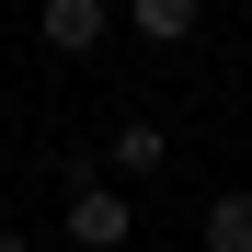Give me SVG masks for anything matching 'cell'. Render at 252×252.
<instances>
[{
  "instance_id": "3",
  "label": "cell",
  "mask_w": 252,
  "mask_h": 252,
  "mask_svg": "<svg viewBox=\"0 0 252 252\" xmlns=\"http://www.w3.org/2000/svg\"><path fill=\"white\" fill-rule=\"evenodd\" d=\"M34 34H46L58 58H92L103 34H115V0H46V12H34Z\"/></svg>"
},
{
  "instance_id": "6",
  "label": "cell",
  "mask_w": 252,
  "mask_h": 252,
  "mask_svg": "<svg viewBox=\"0 0 252 252\" xmlns=\"http://www.w3.org/2000/svg\"><path fill=\"white\" fill-rule=\"evenodd\" d=\"M0 252H34V241H23V229H12V218H0Z\"/></svg>"
},
{
  "instance_id": "2",
  "label": "cell",
  "mask_w": 252,
  "mask_h": 252,
  "mask_svg": "<svg viewBox=\"0 0 252 252\" xmlns=\"http://www.w3.org/2000/svg\"><path fill=\"white\" fill-rule=\"evenodd\" d=\"M160 160H172V126H160V115H115L103 126V172L115 184H149Z\"/></svg>"
},
{
  "instance_id": "4",
  "label": "cell",
  "mask_w": 252,
  "mask_h": 252,
  "mask_svg": "<svg viewBox=\"0 0 252 252\" xmlns=\"http://www.w3.org/2000/svg\"><path fill=\"white\" fill-rule=\"evenodd\" d=\"M206 0H115V34H149V46H195Z\"/></svg>"
},
{
  "instance_id": "5",
  "label": "cell",
  "mask_w": 252,
  "mask_h": 252,
  "mask_svg": "<svg viewBox=\"0 0 252 252\" xmlns=\"http://www.w3.org/2000/svg\"><path fill=\"white\" fill-rule=\"evenodd\" d=\"M195 241H206V252H252V184H229V195H206V218H195Z\"/></svg>"
},
{
  "instance_id": "1",
  "label": "cell",
  "mask_w": 252,
  "mask_h": 252,
  "mask_svg": "<svg viewBox=\"0 0 252 252\" xmlns=\"http://www.w3.org/2000/svg\"><path fill=\"white\" fill-rule=\"evenodd\" d=\"M80 252H126V241H138V206H126V184H92V172H80L69 184V218H58Z\"/></svg>"
}]
</instances>
